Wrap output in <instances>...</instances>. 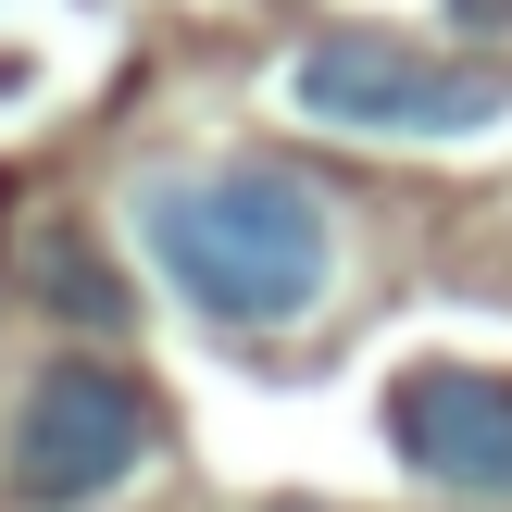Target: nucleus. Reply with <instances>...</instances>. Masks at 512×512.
I'll return each instance as SVG.
<instances>
[{
	"instance_id": "nucleus-3",
	"label": "nucleus",
	"mask_w": 512,
	"mask_h": 512,
	"mask_svg": "<svg viewBox=\"0 0 512 512\" xmlns=\"http://www.w3.org/2000/svg\"><path fill=\"white\" fill-rule=\"evenodd\" d=\"M288 100H300L313 125H338V138H475V125L512 113V75L350 25V38H313V50L288 63Z\"/></svg>"
},
{
	"instance_id": "nucleus-1",
	"label": "nucleus",
	"mask_w": 512,
	"mask_h": 512,
	"mask_svg": "<svg viewBox=\"0 0 512 512\" xmlns=\"http://www.w3.org/2000/svg\"><path fill=\"white\" fill-rule=\"evenodd\" d=\"M150 275L188 300L200 325L238 338H288L338 288V213L300 163H213V175H150L138 188Z\"/></svg>"
},
{
	"instance_id": "nucleus-2",
	"label": "nucleus",
	"mask_w": 512,
	"mask_h": 512,
	"mask_svg": "<svg viewBox=\"0 0 512 512\" xmlns=\"http://www.w3.org/2000/svg\"><path fill=\"white\" fill-rule=\"evenodd\" d=\"M163 450V400L125 363H50L0 425V500L13 512H88Z\"/></svg>"
},
{
	"instance_id": "nucleus-4",
	"label": "nucleus",
	"mask_w": 512,
	"mask_h": 512,
	"mask_svg": "<svg viewBox=\"0 0 512 512\" xmlns=\"http://www.w3.org/2000/svg\"><path fill=\"white\" fill-rule=\"evenodd\" d=\"M388 450L450 500H512V375L488 363H413L388 388Z\"/></svg>"
},
{
	"instance_id": "nucleus-5",
	"label": "nucleus",
	"mask_w": 512,
	"mask_h": 512,
	"mask_svg": "<svg viewBox=\"0 0 512 512\" xmlns=\"http://www.w3.org/2000/svg\"><path fill=\"white\" fill-rule=\"evenodd\" d=\"M38 300H50L63 325H88V338H113V325L138 313V300L113 288V263H100V250L75 238V225H50V238H38Z\"/></svg>"
}]
</instances>
